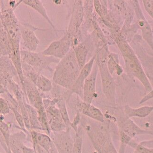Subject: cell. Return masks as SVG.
Returning a JSON list of instances; mask_svg holds the SVG:
<instances>
[{
  "label": "cell",
  "instance_id": "cell-23",
  "mask_svg": "<svg viewBox=\"0 0 153 153\" xmlns=\"http://www.w3.org/2000/svg\"><path fill=\"white\" fill-rule=\"evenodd\" d=\"M58 105V108H59L60 114L62 119L64 122L65 124L67 126L68 129L71 128L70 125L71 123L70 119H69V115L68 114V110H67V107L65 105V101L62 98H60L59 101L57 103Z\"/></svg>",
  "mask_w": 153,
  "mask_h": 153
},
{
  "label": "cell",
  "instance_id": "cell-35",
  "mask_svg": "<svg viewBox=\"0 0 153 153\" xmlns=\"http://www.w3.org/2000/svg\"><path fill=\"white\" fill-rule=\"evenodd\" d=\"M133 153H136V152H135V151H134V152H133Z\"/></svg>",
  "mask_w": 153,
  "mask_h": 153
},
{
  "label": "cell",
  "instance_id": "cell-14",
  "mask_svg": "<svg viewBox=\"0 0 153 153\" xmlns=\"http://www.w3.org/2000/svg\"><path fill=\"white\" fill-rule=\"evenodd\" d=\"M25 76L35 84L39 91L47 92L52 90L53 86L51 81L33 69H30L26 71Z\"/></svg>",
  "mask_w": 153,
  "mask_h": 153
},
{
  "label": "cell",
  "instance_id": "cell-13",
  "mask_svg": "<svg viewBox=\"0 0 153 153\" xmlns=\"http://www.w3.org/2000/svg\"><path fill=\"white\" fill-rule=\"evenodd\" d=\"M97 68H92L90 75L84 81L82 90V100L86 103L91 104L96 94Z\"/></svg>",
  "mask_w": 153,
  "mask_h": 153
},
{
  "label": "cell",
  "instance_id": "cell-26",
  "mask_svg": "<svg viewBox=\"0 0 153 153\" xmlns=\"http://www.w3.org/2000/svg\"><path fill=\"white\" fill-rule=\"evenodd\" d=\"M10 105V110H12V112H13L14 114L15 117L16 119L17 120V122L18 123L19 126H20L21 128L23 129L24 131H25V126L23 118L22 115L20 114L18 110H17V108L15 107L12 106Z\"/></svg>",
  "mask_w": 153,
  "mask_h": 153
},
{
  "label": "cell",
  "instance_id": "cell-3",
  "mask_svg": "<svg viewBox=\"0 0 153 153\" xmlns=\"http://www.w3.org/2000/svg\"><path fill=\"white\" fill-rule=\"evenodd\" d=\"M118 45L124 57L127 72L140 81L146 91H152V85L149 78L132 50L124 42H121Z\"/></svg>",
  "mask_w": 153,
  "mask_h": 153
},
{
  "label": "cell",
  "instance_id": "cell-21",
  "mask_svg": "<svg viewBox=\"0 0 153 153\" xmlns=\"http://www.w3.org/2000/svg\"><path fill=\"white\" fill-rule=\"evenodd\" d=\"M73 50L78 64L81 69L86 64V59L88 52L87 46L85 42H82L75 46Z\"/></svg>",
  "mask_w": 153,
  "mask_h": 153
},
{
  "label": "cell",
  "instance_id": "cell-24",
  "mask_svg": "<svg viewBox=\"0 0 153 153\" xmlns=\"http://www.w3.org/2000/svg\"><path fill=\"white\" fill-rule=\"evenodd\" d=\"M82 128L79 126L77 132L76 133L72 153H82Z\"/></svg>",
  "mask_w": 153,
  "mask_h": 153
},
{
  "label": "cell",
  "instance_id": "cell-17",
  "mask_svg": "<svg viewBox=\"0 0 153 153\" xmlns=\"http://www.w3.org/2000/svg\"><path fill=\"white\" fill-rule=\"evenodd\" d=\"M30 132L33 147L38 145L50 153L53 146V142L50 136L33 130H31Z\"/></svg>",
  "mask_w": 153,
  "mask_h": 153
},
{
  "label": "cell",
  "instance_id": "cell-6",
  "mask_svg": "<svg viewBox=\"0 0 153 153\" xmlns=\"http://www.w3.org/2000/svg\"><path fill=\"white\" fill-rule=\"evenodd\" d=\"M73 39L67 33L60 40L53 42L41 52L43 55L63 59L71 50Z\"/></svg>",
  "mask_w": 153,
  "mask_h": 153
},
{
  "label": "cell",
  "instance_id": "cell-5",
  "mask_svg": "<svg viewBox=\"0 0 153 153\" xmlns=\"http://www.w3.org/2000/svg\"><path fill=\"white\" fill-rule=\"evenodd\" d=\"M20 58L21 62L29 65L37 72L40 74L43 69L49 68V64L53 60L51 56L43 55L41 52L27 50L20 51Z\"/></svg>",
  "mask_w": 153,
  "mask_h": 153
},
{
  "label": "cell",
  "instance_id": "cell-30",
  "mask_svg": "<svg viewBox=\"0 0 153 153\" xmlns=\"http://www.w3.org/2000/svg\"><path fill=\"white\" fill-rule=\"evenodd\" d=\"M145 7L147 12L150 15L153 17V1H144Z\"/></svg>",
  "mask_w": 153,
  "mask_h": 153
},
{
  "label": "cell",
  "instance_id": "cell-4",
  "mask_svg": "<svg viewBox=\"0 0 153 153\" xmlns=\"http://www.w3.org/2000/svg\"><path fill=\"white\" fill-rule=\"evenodd\" d=\"M59 98H55L53 100L43 99V103L50 130L52 132H59L67 130L59 108L55 107Z\"/></svg>",
  "mask_w": 153,
  "mask_h": 153
},
{
  "label": "cell",
  "instance_id": "cell-1",
  "mask_svg": "<svg viewBox=\"0 0 153 153\" xmlns=\"http://www.w3.org/2000/svg\"><path fill=\"white\" fill-rule=\"evenodd\" d=\"M80 124L97 153H118L114 144L108 120L102 123H94L83 115L81 117Z\"/></svg>",
  "mask_w": 153,
  "mask_h": 153
},
{
  "label": "cell",
  "instance_id": "cell-33",
  "mask_svg": "<svg viewBox=\"0 0 153 153\" xmlns=\"http://www.w3.org/2000/svg\"><path fill=\"white\" fill-rule=\"evenodd\" d=\"M23 153H36L33 149L28 148L24 145L22 146Z\"/></svg>",
  "mask_w": 153,
  "mask_h": 153
},
{
  "label": "cell",
  "instance_id": "cell-12",
  "mask_svg": "<svg viewBox=\"0 0 153 153\" xmlns=\"http://www.w3.org/2000/svg\"><path fill=\"white\" fill-rule=\"evenodd\" d=\"M100 68L103 91L109 100L114 103L115 102V85L113 78L106 67L102 65Z\"/></svg>",
  "mask_w": 153,
  "mask_h": 153
},
{
  "label": "cell",
  "instance_id": "cell-34",
  "mask_svg": "<svg viewBox=\"0 0 153 153\" xmlns=\"http://www.w3.org/2000/svg\"><path fill=\"white\" fill-rule=\"evenodd\" d=\"M6 152L7 153H12V151H11V149H10V146H9V148L8 149L7 151H6Z\"/></svg>",
  "mask_w": 153,
  "mask_h": 153
},
{
  "label": "cell",
  "instance_id": "cell-18",
  "mask_svg": "<svg viewBox=\"0 0 153 153\" xmlns=\"http://www.w3.org/2000/svg\"><path fill=\"white\" fill-rule=\"evenodd\" d=\"M153 110V106H143L138 108H132L129 105L125 106L124 114L128 117L145 118L148 117Z\"/></svg>",
  "mask_w": 153,
  "mask_h": 153
},
{
  "label": "cell",
  "instance_id": "cell-7",
  "mask_svg": "<svg viewBox=\"0 0 153 153\" xmlns=\"http://www.w3.org/2000/svg\"><path fill=\"white\" fill-rule=\"evenodd\" d=\"M71 128L59 132L51 131L50 137L58 153H72L74 140L70 133Z\"/></svg>",
  "mask_w": 153,
  "mask_h": 153
},
{
  "label": "cell",
  "instance_id": "cell-20",
  "mask_svg": "<svg viewBox=\"0 0 153 153\" xmlns=\"http://www.w3.org/2000/svg\"><path fill=\"white\" fill-rule=\"evenodd\" d=\"M23 2L25 4L28 6L29 7L34 9L35 10L38 12L45 19L48 21L51 26L55 29V27L52 24L51 19H50L48 14L47 13L46 10L45 8V6L41 1L39 0H25L23 1Z\"/></svg>",
  "mask_w": 153,
  "mask_h": 153
},
{
  "label": "cell",
  "instance_id": "cell-8",
  "mask_svg": "<svg viewBox=\"0 0 153 153\" xmlns=\"http://www.w3.org/2000/svg\"><path fill=\"white\" fill-rule=\"evenodd\" d=\"M117 121L118 131L126 133L131 139H133L137 136L140 135H153L152 131L140 128L126 114L119 117Z\"/></svg>",
  "mask_w": 153,
  "mask_h": 153
},
{
  "label": "cell",
  "instance_id": "cell-11",
  "mask_svg": "<svg viewBox=\"0 0 153 153\" xmlns=\"http://www.w3.org/2000/svg\"><path fill=\"white\" fill-rule=\"evenodd\" d=\"M76 108L78 112L87 117L90 118L100 123L105 122L104 115L100 109L91 104L86 103L79 98H78Z\"/></svg>",
  "mask_w": 153,
  "mask_h": 153
},
{
  "label": "cell",
  "instance_id": "cell-16",
  "mask_svg": "<svg viewBox=\"0 0 153 153\" xmlns=\"http://www.w3.org/2000/svg\"><path fill=\"white\" fill-rule=\"evenodd\" d=\"M73 13L71 18L70 25L68 30V33L73 39L74 35L77 33L80 27L82 17V10L79 1H76Z\"/></svg>",
  "mask_w": 153,
  "mask_h": 153
},
{
  "label": "cell",
  "instance_id": "cell-32",
  "mask_svg": "<svg viewBox=\"0 0 153 153\" xmlns=\"http://www.w3.org/2000/svg\"><path fill=\"white\" fill-rule=\"evenodd\" d=\"M140 143L146 147L150 148V149H153V140H149L148 141H142Z\"/></svg>",
  "mask_w": 153,
  "mask_h": 153
},
{
  "label": "cell",
  "instance_id": "cell-2",
  "mask_svg": "<svg viewBox=\"0 0 153 153\" xmlns=\"http://www.w3.org/2000/svg\"><path fill=\"white\" fill-rule=\"evenodd\" d=\"M81 69L72 49L58 63L54 73L53 81L55 84L70 91Z\"/></svg>",
  "mask_w": 153,
  "mask_h": 153
},
{
  "label": "cell",
  "instance_id": "cell-22",
  "mask_svg": "<svg viewBox=\"0 0 153 153\" xmlns=\"http://www.w3.org/2000/svg\"><path fill=\"white\" fill-rule=\"evenodd\" d=\"M25 107L27 113L31 130H42L38 122V114L36 110L27 102L25 103Z\"/></svg>",
  "mask_w": 153,
  "mask_h": 153
},
{
  "label": "cell",
  "instance_id": "cell-10",
  "mask_svg": "<svg viewBox=\"0 0 153 153\" xmlns=\"http://www.w3.org/2000/svg\"><path fill=\"white\" fill-rule=\"evenodd\" d=\"M23 91L27 97L29 104L36 111L45 108L43 99L38 89L31 81L24 77Z\"/></svg>",
  "mask_w": 153,
  "mask_h": 153
},
{
  "label": "cell",
  "instance_id": "cell-27",
  "mask_svg": "<svg viewBox=\"0 0 153 153\" xmlns=\"http://www.w3.org/2000/svg\"><path fill=\"white\" fill-rule=\"evenodd\" d=\"M119 134L120 137V149L126 150V147L128 145L129 142L132 139L127 135L126 133L119 131Z\"/></svg>",
  "mask_w": 153,
  "mask_h": 153
},
{
  "label": "cell",
  "instance_id": "cell-9",
  "mask_svg": "<svg viewBox=\"0 0 153 153\" xmlns=\"http://www.w3.org/2000/svg\"><path fill=\"white\" fill-rule=\"evenodd\" d=\"M20 36L23 45L28 51H36L40 43V41L36 35V31L40 30L29 23L20 25Z\"/></svg>",
  "mask_w": 153,
  "mask_h": 153
},
{
  "label": "cell",
  "instance_id": "cell-29",
  "mask_svg": "<svg viewBox=\"0 0 153 153\" xmlns=\"http://www.w3.org/2000/svg\"><path fill=\"white\" fill-rule=\"evenodd\" d=\"M9 104L4 99L0 98V115L7 114L10 112Z\"/></svg>",
  "mask_w": 153,
  "mask_h": 153
},
{
  "label": "cell",
  "instance_id": "cell-19",
  "mask_svg": "<svg viewBox=\"0 0 153 153\" xmlns=\"http://www.w3.org/2000/svg\"><path fill=\"white\" fill-rule=\"evenodd\" d=\"M25 138L26 135L21 131L10 135L9 144L12 152L23 153L22 146Z\"/></svg>",
  "mask_w": 153,
  "mask_h": 153
},
{
  "label": "cell",
  "instance_id": "cell-28",
  "mask_svg": "<svg viewBox=\"0 0 153 153\" xmlns=\"http://www.w3.org/2000/svg\"><path fill=\"white\" fill-rule=\"evenodd\" d=\"M81 117L82 115L79 112H77L76 114L75 115L73 121L71 122L70 126L71 128H72L76 133L77 132L79 128V125L81 122Z\"/></svg>",
  "mask_w": 153,
  "mask_h": 153
},
{
  "label": "cell",
  "instance_id": "cell-25",
  "mask_svg": "<svg viewBox=\"0 0 153 153\" xmlns=\"http://www.w3.org/2000/svg\"><path fill=\"white\" fill-rule=\"evenodd\" d=\"M128 145L133 148L136 153H153V149L144 146L140 143H138L133 139L131 140Z\"/></svg>",
  "mask_w": 153,
  "mask_h": 153
},
{
  "label": "cell",
  "instance_id": "cell-15",
  "mask_svg": "<svg viewBox=\"0 0 153 153\" xmlns=\"http://www.w3.org/2000/svg\"><path fill=\"white\" fill-rule=\"evenodd\" d=\"M93 59L86 64L84 67L81 69L79 76H78L76 82L70 91L71 93H76L82 99V90L84 81L90 75L93 68Z\"/></svg>",
  "mask_w": 153,
  "mask_h": 153
},
{
  "label": "cell",
  "instance_id": "cell-31",
  "mask_svg": "<svg viewBox=\"0 0 153 153\" xmlns=\"http://www.w3.org/2000/svg\"><path fill=\"white\" fill-rule=\"evenodd\" d=\"M153 98V90H152L151 91H149L148 94L146 95L144 98H142V100H140L139 103L140 104H143V103L146 102V101H148L150 99H152Z\"/></svg>",
  "mask_w": 153,
  "mask_h": 153
}]
</instances>
